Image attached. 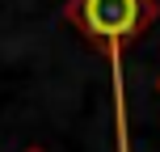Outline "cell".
<instances>
[{
    "instance_id": "obj_1",
    "label": "cell",
    "mask_w": 160,
    "mask_h": 152,
    "mask_svg": "<svg viewBox=\"0 0 160 152\" xmlns=\"http://www.w3.org/2000/svg\"><path fill=\"white\" fill-rule=\"evenodd\" d=\"M156 0H68L63 17L101 47L114 85V152H131V118H127V80H122V42L143 38L156 21Z\"/></svg>"
},
{
    "instance_id": "obj_2",
    "label": "cell",
    "mask_w": 160,
    "mask_h": 152,
    "mask_svg": "<svg viewBox=\"0 0 160 152\" xmlns=\"http://www.w3.org/2000/svg\"><path fill=\"white\" fill-rule=\"evenodd\" d=\"M21 152H47V148H38V144H34V148H21Z\"/></svg>"
},
{
    "instance_id": "obj_3",
    "label": "cell",
    "mask_w": 160,
    "mask_h": 152,
    "mask_svg": "<svg viewBox=\"0 0 160 152\" xmlns=\"http://www.w3.org/2000/svg\"><path fill=\"white\" fill-rule=\"evenodd\" d=\"M156 93H160V80H156Z\"/></svg>"
}]
</instances>
